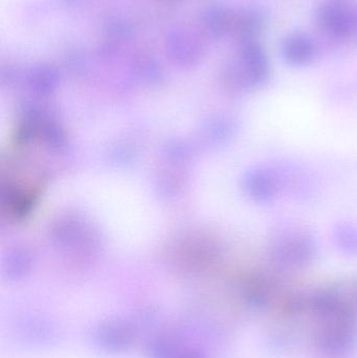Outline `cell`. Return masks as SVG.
Wrapping results in <instances>:
<instances>
[{
	"label": "cell",
	"instance_id": "1",
	"mask_svg": "<svg viewBox=\"0 0 357 358\" xmlns=\"http://www.w3.org/2000/svg\"><path fill=\"white\" fill-rule=\"evenodd\" d=\"M272 256L283 262L300 264L307 262L314 256V242L302 231H283L272 240Z\"/></svg>",
	"mask_w": 357,
	"mask_h": 358
},
{
	"label": "cell",
	"instance_id": "7",
	"mask_svg": "<svg viewBox=\"0 0 357 358\" xmlns=\"http://www.w3.org/2000/svg\"><path fill=\"white\" fill-rule=\"evenodd\" d=\"M266 23V16L263 10L258 8H249L245 10L238 21V29L245 41L255 40V36L261 33Z\"/></svg>",
	"mask_w": 357,
	"mask_h": 358
},
{
	"label": "cell",
	"instance_id": "2",
	"mask_svg": "<svg viewBox=\"0 0 357 358\" xmlns=\"http://www.w3.org/2000/svg\"><path fill=\"white\" fill-rule=\"evenodd\" d=\"M241 78L249 86H261L270 77V64L265 52L255 40L245 41L241 50Z\"/></svg>",
	"mask_w": 357,
	"mask_h": 358
},
{
	"label": "cell",
	"instance_id": "9",
	"mask_svg": "<svg viewBox=\"0 0 357 358\" xmlns=\"http://www.w3.org/2000/svg\"><path fill=\"white\" fill-rule=\"evenodd\" d=\"M174 358H203L199 353L194 351H187V352L177 353Z\"/></svg>",
	"mask_w": 357,
	"mask_h": 358
},
{
	"label": "cell",
	"instance_id": "6",
	"mask_svg": "<svg viewBox=\"0 0 357 358\" xmlns=\"http://www.w3.org/2000/svg\"><path fill=\"white\" fill-rule=\"evenodd\" d=\"M247 189L249 195L260 201H266L276 194L277 185L275 179L263 171H256L249 174L247 179Z\"/></svg>",
	"mask_w": 357,
	"mask_h": 358
},
{
	"label": "cell",
	"instance_id": "4",
	"mask_svg": "<svg viewBox=\"0 0 357 358\" xmlns=\"http://www.w3.org/2000/svg\"><path fill=\"white\" fill-rule=\"evenodd\" d=\"M314 42L303 34H293L282 43V55L285 61L295 66L307 64L314 59Z\"/></svg>",
	"mask_w": 357,
	"mask_h": 358
},
{
	"label": "cell",
	"instance_id": "3",
	"mask_svg": "<svg viewBox=\"0 0 357 358\" xmlns=\"http://www.w3.org/2000/svg\"><path fill=\"white\" fill-rule=\"evenodd\" d=\"M316 22L327 35L337 39L349 35L354 25L349 10L341 4L333 2L324 3L318 8Z\"/></svg>",
	"mask_w": 357,
	"mask_h": 358
},
{
	"label": "cell",
	"instance_id": "5",
	"mask_svg": "<svg viewBox=\"0 0 357 358\" xmlns=\"http://www.w3.org/2000/svg\"><path fill=\"white\" fill-rule=\"evenodd\" d=\"M133 332L127 324L110 322L103 325L98 332V341L108 351H122L131 344Z\"/></svg>",
	"mask_w": 357,
	"mask_h": 358
},
{
	"label": "cell",
	"instance_id": "8",
	"mask_svg": "<svg viewBox=\"0 0 357 358\" xmlns=\"http://www.w3.org/2000/svg\"><path fill=\"white\" fill-rule=\"evenodd\" d=\"M337 239L342 248L357 252V231L354 227H344L337 229Z\"/></svg>",
	"mask_w": 357,
	"mask_h": 358
}]
</instances>
